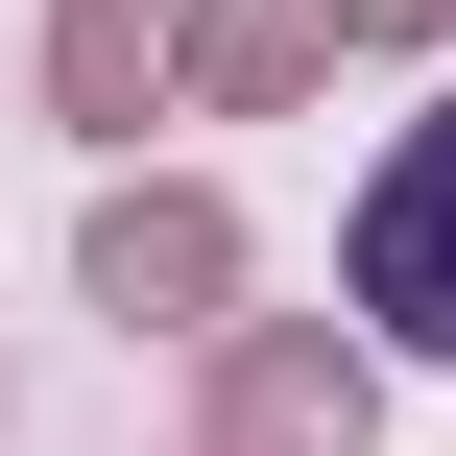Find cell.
<instances>
[{
	"instance_id": "6da1fadb",
	"label": "cell",
	"mask_w": 456,
	"mask_h": 456,
	"mask_svg": "<svg viewBox=\"0 0 456 456\" xmlns=\"http://www.w3.org/2000/svg\"><path fill=\"white\" fill-rule=\"evenodd\" d=\"M361 313L385 337H456V96L385 144V192H361Z\"/></svg>"
}]
</instances>
